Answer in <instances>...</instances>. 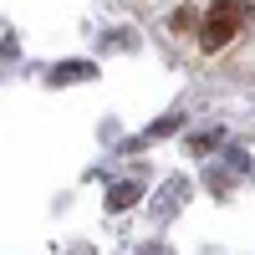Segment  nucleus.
<instances>
[{"instance_id": "nucleus-1", "label": "nucleus", "mask_w": 255, "mask_h": 255, "mask_svg": "<svg viewBox=\"0 0 255 255\" xmlns=\"http://www.w3.org/2000/svg\"><path fill=\"white\" fill-rule=\"evenodd\" d=\"M245 15H250V5H245V0H215V5H209V15H204L199 46H204V51L230 46V41L245 31Z\"/></svg>"}, {"instance_id": "nucleus-4", "label": "nucleus", "mask_w": 255, "mask_h": 255, "mask_svg": "<svg viewBox=\"0 0 255 255\" xmlns=\"http://www.w3.org/2000/svg\"><path fill=\"white\" fill-rule=\"evenodd\" d=\"M179 123H184L179 113H168V118H158L153 128H148V138H163V133H174V128H179Z\"/></svg>"}, {"instance_id": "nucleus-2", "label": "nucleus", "mask_w": 255, "mask_h": 255, "mask_svg": "<svg viewBox=\"0 0 255 255\" xmlns=\"http://www.w3.org/2000/svg\"><path fill=\"white\" fill-rule=\"evenodd\" d=\"M143 189L138 184H113V194H108V209H128V204H138Z\"/></svg>"}, {"instance_id": "nucleus-3", "label": "nucleus", "mask_w": 255, "mask_h": 255, "mask_svg": "<svg viewBox=\"0 0 255 255\" xmlns=\"http://www.w3.org/2000/svg\"><path fill=\"white\" fill-rule=\"evenodd\" d=\"M72 77H92V67H87V61H67V67L51 72V82H72Z\"/></svg>"}]
</instances>
